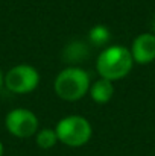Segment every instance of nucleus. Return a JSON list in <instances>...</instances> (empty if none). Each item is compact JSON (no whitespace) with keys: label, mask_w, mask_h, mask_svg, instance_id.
<instances>
[{"label":"nucleus","mask_w":155,"mask_h":156,"mask_svg":"<svg viewBox=\"0 0 155 156\" xmlns=\"http://www.w3.org/2000/svg\"><path fill=\"white\" fill-rule=\"evenodd\" d=\"M131 50L125 46H109L99 53L96 61V70L99 76L106 80H120L129 74L134 67Z\"/></svg>","instance_id":"1"},{"label":"nucleus","mask_w":155,"mask_h":156,"mask_svg":"<svg viewBox=\"0 0 155 156\" xmlns=\"http://www.w3.org/2000/svg\"><path fill=\"white\" fill-rule=\"evenodd\" d=\"M90 76L79 67H67L55 77V94L64 102H78L90 90Z\"/></svg>","instance_id":"2"},{"label":"nucleus","mask_w":155,"mask_h":156,"mask_svg":"<svg viewBox=\"0 0 155 156\" xmlns=\"http://www.w3.org/2000/svg\"><path fill=\"white\" fill-rule=\"evenodd\" d=\"M55 132L58 135V141L67 147H82L85 146L91 135L93 127L85 117L81 115H68L58 121Z\"/></svg>","instance_id":"3"},{"label":"nucleus","mask_w":155,"mask_h":156,"mask_svg":"<svg viewBox=\"0 0 155 156\" xmlns=\"http://www.w3.org/2000/svg\"><path fill=\"white\" fill-rule=\"evenodd\" d=\"M40 83V74L37 68L28 64L12 67L5 74V87L14 94H28L37 90Z\"/></svg>","instance_id":"4"},{"label":"nucleus","mask_w":155,"mask_h":156,"mask_svg":"<svg viewBox=\"0 0 155 156\" xmlns=\"http://www.w3.org/2000/svg\"><path fill=\"white\" fill-rule=\"evenodd\" d=\"M5 127L15 138H31L38 132V118L26 108H15L6 114Z\"/></svg>","instance_id":"5"},{"label":"nucleus","mask_w":155,"mask_h":156,"mask_svg":"<svg viewBox=\"0 0 155 156\" xmlns=\"http://www.w3.org/2000/svg\"><path fill=\"white\" fill-rule=\"evenodd\" d=\"M131 55L135 64L148 65L155 61V35L152 32L140 34L134 38L131 46Z\"/></svg>","instance_id":"6"},{"label":"nucleus","mask_w":155,"mask_h":156,"mask_svg":"<svg viewBox=\"0 0 155 156\" xmlns=\"http://www.w3.org/2000/svg\"><path fill=\"white\" fill-rule=\"evenodd\" d=\"M90 96L93 99V102L99 105H105L108 103L113 96H114V85L111 80H106V79H98L94 83L90 85Z\"/></svg>","instance_id":"7"},{"label":"nucleus","mask_w":155,"mask_h":156,"mask_svg":"<svg viewBox=\"0 0 155 156\" xmlns=\"http://www.w3.org/2000/svg\"><path fill=\"white\" fill-rule=\"evenodd\" d=\"M88 55H90V49L85 43L72 41L70 44L65 46V49L62 52V58L68 64H78L81 61H85L88 58Z\"/></svg>","instance_id":"8"},{"label":"nucleus","mask_w":155,"mask_h":156,"mask_svg":"<svg viewBox=\"0 0 155 156\" xmlns=\"http://www.w3.org/2000/svg\"><path fill=\"white\" fill-rule=\"evenodd\" d=\"M109 38H111V32H109V29H108L106 26H103V24L93 26V27L90 29V32H88V40H90V43L94 44L96 47L105 46V44L109 41Z\"/></svg>","instance_id":"9"},{"label":"nucleus","mask_w":155,"mask_h":156,"mask_svg":"<svg viewBox=\"0 0 155 156\" xmlns=\"http://www.w3.org/2000/svg\"><path fill=\"white\" fill-rule=\"evenodd\" d=\"M35 141L40 149L49 150L52 147H55V144L58 143V135L55 129H41L40 132L35 133Z\"/></svg>","instance_id":"10"},{"label":"nucleus","mask_w":155,"mask_h":156,"mask_svg":"<svg viewBox=\"0 0 155 156\" xmlns=\"http://www.w3.org/2000/svg\"><path fill=\"white\" fill-rule=\"evenodd\" d=\"M3 83H5V74H3L2 70H0V88L3 87Z\"/></svg>","instance_id":"11"},{"label":"nucleus","mask_w":155,"mask_h":156,"mask_svg":"<svg viewBox=\"0 0 155 156\" xmlns=\"http://www.w3.org/2000/svg\"><path fill=\"white\" fill-rule=\"evenodd\" d=\"M3 152H5V149H3V144L0 141V156H3Z\"/></svg>","instance_id":"12"},{"label":"nucleus","mask_w":155,"mask_h":156,"mask_svg":"<svg viewBox=\"0 0 155 156\" xmlns=\"http://www.w3.org/2000/svg\"><path fill=\"white\" fill-rule=\"evenodd\" d=\"M152 34L155 35V18L152 20Z\"/></svg>","instance_id":"13"}]
</instances>
